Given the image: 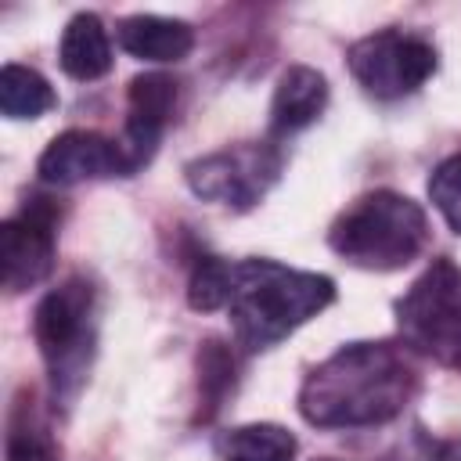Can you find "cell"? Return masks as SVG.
<instances>
[{"mask_svg": "<svg viewBox=\"0 0 461 461\" xmlns=\"http://www.w3.org/2000/svg\"><path fill=\"white\" fill-rule=\"evenodd\" d=\"M418 393V371L396 342H349L299 385V414L317 429H371L400 418Z\"/></svg>", "mask_w": 461, "mask_h": 461, "instance_id": "6da1fadb", "label": "cell"}, {"mask_svg": "<svg viewBox=\"0 0 461 461\" xmlns=\"http://www.w3.org/2000/svg\"><path fill=\"white\" fill-rule=\"evenodd\" d=\"M335 303V281L317 270H295L277 259L230 263L227 313L234 342L245 353H263L288 339L299 324Z\"/></svg>", "mask_w": 461, "mask_h": 461, "instance_id": "7a4b0ae2", "label": "cell"}, {"mask_svg": "<svg viewBox=\"0 0 461 461\" xmlns=\"http://www.w3.org/2000/svg\"><path fill=\"white\" fill-rule=\"evenodd\" d=\"M328 245L349 267L389 274L414 263L429 245L425 209L389 187L353 198L328 227Z\"/></svg>", "mask_w": 461, "mask_h": 461, "instance_id": "3957f363", "label": "cell"}, {"mask_svg": "<svg viewBox=\"0 0 461 461\" xmlns=\"http://www.w3.org/2000/svg\"><path fill=\"white\" fill-rule=\"evenodd\" d=\"M97 321L101 299L97 285L86 274H68L36 303L32 339L50 375L54 400H61L65 407L90 378V364L97 353Z\"/></svg>", "mask_w": 461, "mask_h": 461, "instance_id": "277c9868", "label": "cell"}, {"mask_svg": "<svg viewBox=\"0 0 461 461\" xmlns=\"http://www.w3.org/2000/svg\"><path fill=\"white\" fill-rule=\"evenodd\" d=\"M400 342L439 367L461 371V267L450 256L432 259L393 303Z\"/></svg>", "mask_w": 461, "mask_h": 461, "instance_id": "5b68a950", "label": "cell"}, {"mask_svg": "<svg viewBox=\"0 0 461 461\" xmlns=\"http://www.w3.org/2000/svg\"><path fill=\"white\" fill-rule=\"evenodd\" d=\"M285 151L277 140H238L220 151L198 155L184 166V180L194 198L223 205L230 212L256 209L281 180Z\"/></svg>", "mask_w": 461, "mask_h": 461, "instance_id": "8992f818", "label": "cell"}, {"mask_svg": "<svg viewBox=\"0 0 461 461\" xmlns=\"http://www.w3.org/2000/svg\"><path fill=\"white\" fill-rule=\"evenodd\" d=\"M346 65L367 97L400 101V97H411L414 90H421L436 76L439 54L421 32L378 29V32L349 43Z\"/></svg>", "mask_w": 461, "mask_h": 461, "instance_id": "52a82bcc", "label": "cell"}, {"mask_svg": "<svg viewBox=\"0 0 461 461\" xmlns=\"http://www.w3.org/2000/svg\"><path fill=\"white\" fill-rule=\"evenodd\" d=\"M58 205L50 198H29L0 227V259L7 292L36 288L50 277L58 256Z\"/></svg>", "mask_w": 461, "mask_h": 461, "instance_id": "ba28073f", "label": "cell"}, {"mask_svg": "<svg viewBox=\"0 0 461 461\" xmlns=\"http://www.w3.org/2000/svg\"><path fill=\"white\" fill-rule=\"evenodd\" d=\"M36 176L50 187H76L104 176H130L119 140L97 130H65L36 158Z\"/></svg>", "mask_w": 461, "mask_h": 461, "instance_id": "9c48e42d", "label": "cell"}, {"mask_svg": "<svg viewBox=\"0 0 461 461\" xmlns=\"http://www.w3.org/2000/svg\"><path fill=\"white\" fill-rule=\"evenodd\" d=\"M173 108H176V79L166 76V72H144V76H133L130 79V90H126V119H122V137H119V148L126 155V166H130V176L140 173L155 151H158V140L173 119Z\"/></svg>", "mask_w": 461, "mask_h": 461, "instance_id": "30bf717a", "label": "cell"}, {"mask_svg": "<svg viewBox=\"0 0 461 461\" xmlns=\"http://www.w3.org/2000/svg\"><path fill=\"white\" fill-rule=\"evenodd\" d=\"M328 108V79L310 65H288L270 97V140L313 126Z\"/></svg>", "mask_w": 461, "mask_h": 461, "instance_id": "8fae6325", "label": "cell"}, {"mask_svg": "<svg viewBox=\"0 0 461 461\" xmlns=\"http://www.w3.org/2000/svg\"><path fill=\"white\" fill-rule=\"evenodd\" d=\"M115 40L130 58L140 61H184L194 47V29L180 18H162V14H130L115 25Z\"/></svg>", "mask_w": 461, "mask_h": 461, "instance_id": "7c38bea8", "label": "cell"}, {"mask_svg": "<svg viewBox=\"0 0 461 461\" xmlns=\"http://www.w3.org/2000/svg\"><path fill=\"white\" fill-rule=\"evenodd\" d=\"M58 65L68 79H79V83L108 76L112 40H108L104 22L94 11H79L68 18V25L61 29V43H58Z\"/></svg>", "mask_w": 461, "mask_h": 461, "instance_id": "4fadbf2b", "label": "cell"}, {"mask_svg": "<svg viewBox=\"0 0 461 461\" xmlns=\"http://www.w3.org/2000/svg\"><path fill=\"white\" fill-rule=\"evenodd\" d=\"M223 461H295V436L274 421H252L238 425L220 436L216 443Z\"/></svg>", "mask_w": 461, "mask_h": 461, "instance_id": "5bb4252c", "label": "cell"}, {"mask_svg": "<svg viewBox=\"0 0 461 461\" xmlns=\"http://www.w3.org/2000/svg\"><path fill=\"white\" fill-rule=\"evenodd\" d=\"M58 104L54 86L29 65H4L0 68V112L7 119H40Z\"/></svg>", "mask_w": 461, "mask_h": 461, "instance_id": "9a60e30c", "label": "cell"}, {"mask_svg": "<svg viewBox=\"0 0 461 461\" xmlns=\"http://www.w3.org/2000/svg\"><path fill=\"white\" fill-rule=\"evenodd\" d=\"M4 461H58V447L50 439V429L40 421L36 407L29 403V393H22L7 414V454Z\"/></svg>", "mask_w": 461, "mask_h": 461, "instance_id": "2e32d148", "label": "cell"}, {"mask_svg": "<svg viewBox=\"0 0 461 461\" xmlns=\"http://www.w3.org/2000/svg\"><path fill=\"white\" fill-rule=\"evenodd\" d=\"M227 295H230V263H223L220 256H198L187 277V306L198 313L227 310Z\"/></svg>", "mask_w": 461, "mask_h": 461, "instance_id": "e0dca14e", "label": "cell"}, {"mask_svg": "<svg viewBox=\"0 0 461 461\" xmlns=\"http://www.w3.org/2000/svg\"><path fill=\"white\" fill-rule=\"evenodd\" d=\"M230 382H234V360H230L227 346L220 339H205L198 349V385H202V400L209 407L205 418H212V411L227 396Z\"/></svg>", "mask_w": 461, "mask_h": 461, "instance_id": "ac0fdd59", "label": "cell"}, {"mask_svg": "<svg viewBox=\"0 0 461 461\" xmlns=\"http://www.w3.org/2000/svg\"><path fill=\"white\" fill-rule=\"evenodd\" d=\"M429 198L454 234H461V155L443 158L429 176Z\"/></svg>", "mask_w": 461, "mask_h": 461, "instance_id": "d6986e66", "label": "cell"}, {"mask_svg": "<svg viewBox=\"0 0 461 461\" xmlns=\"http://www.w3.org/2000/svg\"><path fill=\"white\" fill-rule=\"evenodd\" d=\"M429 461H461V439H450V443H439L436 454Z\"/></svg>", "mask_w": 461, "mask_h": 461, "instance_id": "ffe728a7", "label": "cell"}, {"mask_svg": "<svg viewBox=\"0 0 461 461\" xmlns=\"http://www.w3.org/2000/svg\"><path fill=\"white\" fill-rule=\"evenodd\" d=\"M313 461H339V457H313Z\"/></svg>", "mask_w": 461, "mask_h": 461, "instance_id": "44dd1931", "label": "cell"}]
</instances>
